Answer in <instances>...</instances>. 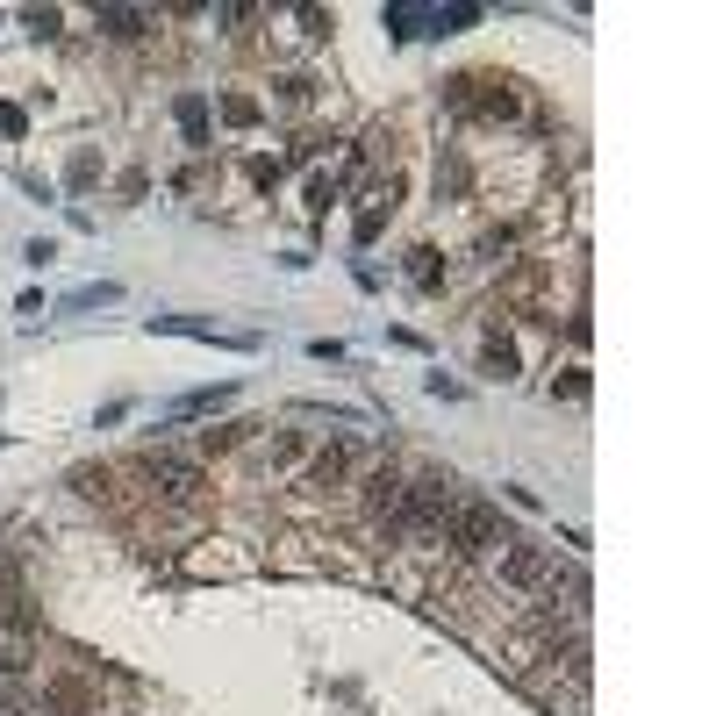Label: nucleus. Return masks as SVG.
<instances>
[{"label": "nucleus", "mask_w": 716, "mask_h": 716, "mask_svg": "<svg viewBox=\"0 0 716 716\" xmlns=\"http://www.w3.org/2000/svg\"><path fill=\"white\" fill-rule=\"evenodd\" d=\"M230 401V387H201V394H179L172 409H165V423H179V416H208V409H222Z\"/></svg>", "instance_id": "obj_6"}, {"label": "nucleus", "mask_w": 716, "mask_h": 716, "mask_svg": "<svg viewBox=\"0 0 716 716\" xmlns=\"http://www.w3.org/2000/svg\"><path fill=\"white\" fill-rule=\"evenodd\" d=\"M101 29L108 36H144V15L137 8H101Z\"/></svg>", "instance_id": "obj_10"}, {"label": "nucleus", "mask_w": 716, "mask_h": 716, "mask_svg": "<svg viewBox=\"0 0 716 716\" xmlns=\"http://www.w3.org/2000/svg\"><path fill=\"white\" fill-rule=\"evenodd\" d=\"M351 473V444H323L316 459H308V487H337Z\"/></svg>", "instance_id": "obj_5"}, {"label": "nucleus", "mask_w": 716, "mask_h": 716, "mask_svg": "<svg viewBox=\"0 0 716 716\" xmlns=\"http://www.w3.org/2000/svg\"><path fill=\"white\" fill-rule=\"evenodd\" d=\"M401 502H409V480H401L394 466H373V473H366V509L394 523V509H401Z\"/></svg>", "instance_id": "obj_4"}, {"label": "nucleus", "mask_w": 716, "mask_h": 716, "mask_svg": "<svg viewBox=\"0 0 716 716\" xmlns=\"http://www.w3.org/2000/svg\"><path fill=\"white\" fill-rule=\"evenodd\" d=\"M559 566H552V552L545 545H523V537H509V552H502V580H509V588H545V580H552Z\"/></svg>", "instance_id": "obj_3"}, {"label": "nucleus", "mask_w": 716, "mask_h": 716, "mask_svg": "<svg viewBox=\"0 0 716 716\" xmlns=\"http://www.w3.org/2000/svg\"><path fill=\"white\" fill-rule=\"evenodd\" d=\"M0 674H8V681H22V674H29V638L0 631Z\"/></svg>", "instance_id": "obj_8"}, {"label": "nucleus", "mask_w": 716, "mask_h": 716, "mask_svg": "<svg viewBox=\"0 0 716 716\" xmlns=\"http://www.w3.org/2000/svg\"><path fill=\"white\" fill-rule=\"evenodd\" d=\"M144 473H151V487H158L165 502H201V487H208L201 459H172V452H151Z\"/></svg>", "instance_id": "obj_2"}, {"label": "nucleus", "mask_w": 716, "mask_h": 716, "mask_svg": "<svg viewBox=\"0 0 716 716\" xmlns=\"http://www.w3.org/2000/svg\"><path fill=\"white\" fill-rule=\"evenodd\" d=\"M444 545H452L459 559H487L495 545H509L502 509H495V502H459V509H452V523H444Z\"/></svg>", "instance_id": "obj_1"}, {"label": "nucleus", "mask_w": 716, "mask_h": 716, "mask_svg": "<svg viewBox=\"0 0 716 716\" xmlns=\"http://www.w3.org/2000/svg\"><path fill=\"white\" fill-rule=\"evenodd\" d=\"M251 430H258V423H215V430H201V452H208V459H215V452H237Z\"/></svg>", "instance_id": "obj_7"}, {"label": "nucleus", "mask_w": 716, "mask_h": 716, "mask_svg": "<svg viewBox=\"0 0 716 716\" xmlns=\"http://www.w3.org/2000/svg\"><path fill=\"white\" fill-rule=\"evenodd\" d=\"M265 459H273V466H294V459H301V437H294V430H280V437H273V452H265Z\"/></svg>", "instance_id": "obj_12"}, {"label": "nucleus", "mask_w": 716, "mask_h": 716, "mask_svg": "<svg viewBox=\"0 0 716 716\" xmlns=\"http://www.w3.org/2000/svg\"><path fill=\"white\" fill-rule=\"evenodd\" d=\"M72 487H79L86 502H108V487H115V473H108V466H79V473H72Z\"/></svg>", "instance_id": "obj_9"}, {"label": "nucleus", "mask_w": 716, "mask_h": 716, "mask_svg": "<svg viewBox=\"0 0 716 716\" xmlns=\"http://www.w3.org/2000/svg\"><path fill=\"white\" fill-rule=\"evenodd\" d=\"M108 301H122V287H115V280H101V287H79V294H65V308H108Z\"/></svg>", "instance_id": "obj_11"}]
</instances>
